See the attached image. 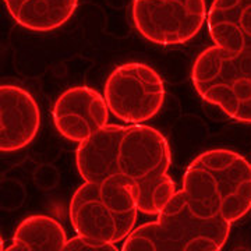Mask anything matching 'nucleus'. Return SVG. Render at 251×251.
<instances>
[{
  "instance_id": "nucleus-1",
  "label": "nucleus",
  "mask_w": 251,
  "mask_h": 251,
  "mask_svg": "<svg viewBox=\"0 0 251 251\" xmlns=\"http://www.w3.org/2000/svg\"><path fill=\"white\" fill-rule=\"evenodd\" d=\"M171 165L168 140L145 125L105 126L75 150V166L84 181L110 177L130 181L145 215H158L177 191L168 175Z\"/></svg>"
},
{
  "instance_id": "nucleus-2",
  "label": "nucleus",
  "mask_w": 251,
  "mask_h": 251,
  "mask_svg": "<svg viewBox=\"0 0 251 251\" xmlns=\"http://www.w3.org/2000/svg\"><path fill=\"white\" fill-rule=\"evenodd\" d=\"M181 190L198 216L234 224L251 211V163L230 150L205 151L187 166Z\"/></svg>"
},
{
  "instance_id": "nucleus-3",
  "label": "nucleus",
  "mask_w": 251,
  "mask_h": 251,
  "mask_svg": "<svg viewBox=\"0 0 251 251\" xmlns=\"http://www.w3.org/2000/svg\"><path fill=\"white\" fill-rule=\"evenodd\" d=\"M156 221L135 227L127 236L125 251H218L230 234V225L219 218L198 216L183 190H177Z\"/></svg>"
},
{
  "instance_id": "nucleus-4",
  "label": "nucleus",
  "mask_w": 251,
  "mask_h": 251,
  "mask_svg": "<svg viewBox=\"0 0 251 251\" xmlns=\"http://www.w3.org/2000/svg\"><path fill=\"white\" fill-rule=\"evenodd\" d=\"M138 196L127 180L84 181L70 201V222L77 234L122 243L135 229Z\"/></svg>"
},
{
  "instance_id": "nucleus-5",
  "label": "nucleus",
  "mask_w": 251,
  "mask_h": 251,
  "mask_svg": "<svg viewBox=\"0 0 251 251\" xmlns=\"http://www.w3.org/2000/svg\"><path fill=\"white\" fill-rule=\"evenodd\" d=\"M194 90L237 123L251 125V50L209 46L191 69Z\"/></svg>"
},
{
  "instance_id": "nucleus-6",
  "label": "nucleus",
  "mask_w": 251,
  "mask_h": 251,
  "mask_svg": "<svg viewBox=\"0 0 251 251\" xmlns=\"http://www.w3.org/2000/svg\"><path fill=\"white\" fill-rule=\"evenodd\" d=\"M165 97V84L159 73L141 62L117 66L103 87V98L110 113L127 125L150 122L162 110Z\"/></svg>"
},
{
  "instance_id": "nucleus-7",
  "label": "nucleus",
  "mask_w": 251,
  "mask_h": 251,
  "mask_svg": "<svg viewBox=\"0 0 251 251\" xmlns=\"http://www.w3.org/2000/svg\"><path fill=\"white\" fill-rule=\"evenodd\" d=\"M208 11L205 0H133L131 20L140 35L151 44H187L200 34Z\"/></svg>"
},
{
  "instance_id": "nucleus-8",
  "label": "nucleus",
  "mask_w": 251,
  "mask_h": 251,
  "mask_svg": "<svg viewBox=\"0 0 251 251\" xmlns=\"http://www.w3.org/2000/svg\"><path fill=\"white\" fill-rule=\"evenodd\" d=\"M109 110L105 98L85 85L72 87L62 92L52 108L53 125L63 138L82 143L109 125Z\"/></svg>"
},
{
  "instance_id": "nucleus-9",
  "label": "nucleus",
  "mask_w": 251,
  "mask_h": 251,
  "mask_svg": "<svg viewBox=\"0 0 251 251\" xmlns=\"http://www.w3.org/2000/svg\"><path fill=\"white\" fill-rule=\"evenodd\" d=\"M41 127V109L35 98L20 85L0 87V150L20 151L35 140Z\"/></svg>"
},
{
  "instance_id": "nucleus-10",
  "label": "nucleus",
  "mask_w": 251,
  "mask_h": 251,
  "mask_svg": "<svg viewBox=\"0 0 251 251\" xmlns=\"http://www.w3.org/2000/svg\"><path fill=\"white\" fill-rule=\"evenodd\" d=\"M206 24L214 45L251 50V0H212Z\"/></svg>"
},
{
  "instance_id": "nucleus-11",
  "label": "nucleus",
  "mask_w": 251,
  "mask_h": 251,
  "mask_svg": "<svg viewBox=\"0 0 251 251\" xmlns=\"http://www.w3.org/2000/svg\"><path fill=\"white\" fill-rule=\"evenodd\" d=\"M18 25L34 32L63 27L78 6V0H3Z\"/></svg>"
},
{
  "instance_id": "nucleus-12",
  "label": "nucleus",
  "mask_w": 251,
  "mask_h": 251,
  "mask_svg": "<svg viewBox=\"0 0 251 251\" xmlns=\"http://www.w3.org/2000/svg\"><path fill=\"white\" fill-rule=\"evenodd\" d=\"M63 225L49 215H31L21 221L6 250L60 251L67 243Z\"/></svg>"
},
{
  "instance_id": "nucleus-13",
  "label": "nucleus",
  "mask_w": 251,
  "mask_h": 251,
  "mask_svg": "<svg viewBox=\"0 0 251 251\" xmlns=\"http://www.w3.org/2000/svg\"><path fill=\"white\" fill-rule=\"evenodd\" d=\"M64 251H116L117 246L115 243L103 242L91 236H84V234H77L72 239H69Z\"/></svg>"
}]
</instances>
